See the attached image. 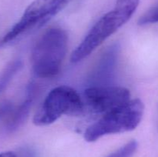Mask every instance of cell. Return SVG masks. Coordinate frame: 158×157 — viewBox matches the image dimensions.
<instances>
[{"label":"cell","instance_id":"cell-1","mask_svg":"<svg viewBox=\"0 0 158 157\" xmlns=\"http://www.w3.org/2000/svg\"><path fill=\"white\" fill-rule=\"evenodd\" d=\"M68 35L60 28L48 29L41 35L32 52V67L34 74L41 78L56 76L60 72L66 57Z\"/></svg>","mask_w":158,"mask_h":157},{"label":"cell","instance_id":"cell-2","mask_svg":"<svg viewBox=\"0 0 158 157\" xmlns=\"http://www.w3.org/2000/svg\"><path fill=\"white\" fill-rule=\"evenodd\" d=\"M143 112L144 105L141 100H130L124 105L103 114L98 121L88 127L84 139L92 143L105 135L134 130L140 124Z\"/></svg>","mask_w":158,"mask_h":157},{"label":"cell","instance_id":"cell-3","mask_svg":"<svg viewBox=\"0 0 158 157\" xmlns=\"http://www.w3.org/2000/svg\"><path fill=\"white\" fill-rule=\"evenodd\" d=\"M84 109V103L78 92L67 86L52 89L45 98L33 117L35 126L50 125L63 115H80Z\"/></svg>","mask_w":158,"mask_h":157},{"label":"cell","instance_id":"cell-9","mask_svg":"<svg viewBox=\"0 0 158 157\" xmlns=\"http://www.w3.org/2000/svg\"><path fill=\"white\" fill-rule=\"evenodd\" d=\"M140 1V0H117L114 9L129 20L135 12Z\"/></svg>","mask_w":158,"mask_h":157},{"label":"cell","instance_id":"cell-4","mask_svg":"<svg viewBox=\"0 0 158 157\" xmlns=\"http://www.w3.org/2000/svg\"><path fill=\"white\" fill-rule=\"evenodd\" d=\"M71 0H34L21 18L0 39V47L6 46L35 28L40 27L55 16Z\"/></svg>","mask_w":158,"mask_h":157},{"label":"cell","instance_id":"cell-5","mask_svg":"<svg viewBox=\"0 0 158 157\" xmlns=\"http://www.w3.org/2000/svg\"><path fill=\"white\" fill-rule=\"evenodd\" d=\"M127 18L114 9L105 14L89 30L82 42L73 51L71 61L73 63L81 62L89 56L105 40L123 26Z\"/></svg>","mask_w":158,"mask_h":157},{"label":"cell","instance_id":"cell-8","mask_svg":"<svg viewBox=\"0 0 158 157\" xmlns=\"http://www.w3.org/2000/svg\"><path fill=\"white\" fill-rule=\"evenodd\" d=\"M35 88L30 83L27 88L26 97L17 106L7 103L0 107V119L4 120L5 126L8 132H14L20 127L26 119L35 95Z\"/></svg>","mask_w":158,"mask_h":157},{"label":"cell","instance_id":"cell-11","mask_svg":"<svg viewBox=\"0 0 158 157\" xmlns=\"http://www.w3.org/2000/svg\"><path fill=\"white\" fill-rule=\"evenodd\" d=\"M158 22V5L145 12L138 20V24L140 26Z\"/></svg>","mask_w":158,"mask_h":157},{"label":"cell","instance_id":"cell-14","mask_svg":"<svg viewBox=\"0 0 158 157\" xmlns=\"http://www.w3.org/2000/svg\"><path fill=\"white\" fill-rule=\"evenodd\" d=\"M1 92H2V91H1V90H0V93H1Z\"/></svg>","mask_w":158,"mask_h":157},{"label":"cell","instance_id":"cell-7","mask_svg":"<svg viewBox=\"0 0 158 157\" xmlns=\"http://www.w3.org/2000/svg\"><path fill=\"white\" fill-rule=\"evenodd\" d=\"M120 46L114 44L102 54L86 81L87 87L113 86L115 79Z\"/></svg>","mask_w":158,"mask_h":157},{"label":"cell","instance_id":"cell-10","mask_svg":"<svg viewBox=\"0 0 158 157\" xmlns=\"http://www.w3.org/2000/svg\"><path fill=\"white\" fill-rule=\"evenodd\" d=\"M137 141L132 140L106 157H132L137 149Z\"/></svg>","mask_w":158,"mask_h":157},{"label":"cell","instance_id":"cell-13","mask_svg":"<svg viewBox=\"0 0 158 157\" xmlns=\"http://www.w3.org/2000/svg\"><path fill=\"white\" fill-rule=\"evenodd\" d=\"M0 157H18V155L12 152H4L0 153Z\"/></svg>","mask_w":158,"mask_h":157},{"label":"cell","instance_id":"cell-6","mask_svg":"<svg viewBox=\"0 0 158 157\" xmlns=\"http://www.w3.org/2000/svg\"><path fill=\"white\" fill-rule=\"evenodd\" d=\"M86 106L93 113L105 114L131 100L130 91L117 86L87 87L83 93Z\"/></svg>","mask_w":158,"mask_h":157},{"label":"cell","instance_id":"cell-12","mask_svg":"<svg viewBox=\"0 0 158 157\" xmlns=\"http://www.w3.org/2000/svg\"><path fill=\"white\" fill-rule=\"evenodd\" d=\"M19 157H35V156L32 151L29 150V149H27V150L25 149V150H23V152H21Z\"/></svg>","mask_w":158,"mask_h":157}]
</instances>
